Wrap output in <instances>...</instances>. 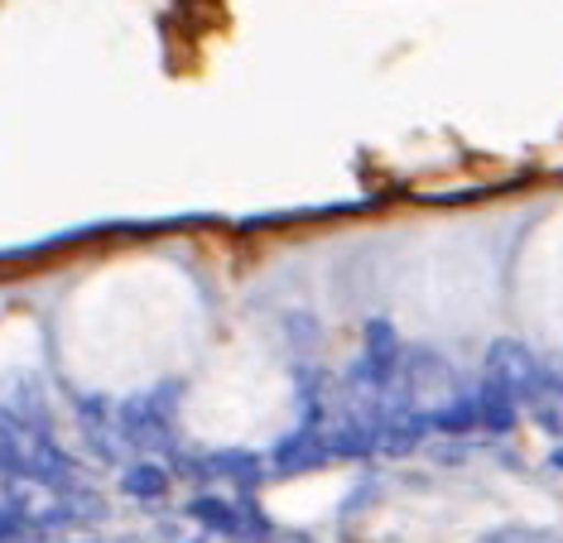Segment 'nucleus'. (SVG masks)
<instances>
[{
    "label": "nucleus",
    "mask_w": 563,
    "mask_h": 543,
    "mask_svg": "<svg viewBox=\"0 0 563 543\" xmlns=\"http://www.w3.org/2000/svg\"><path fill=\"white\" fill-rule=\"evenodd\" d=\"M400 356H405V346H400V337H395L390 322H371V328H366V346H362V356H356V366H352V385H356V390H371V395L395 390Z\"/></svg>",
    "instance_id": "obj_2"
},
{
    "label": "nucleus",
    "mask_w": 563,
    "mask_h": 543,
    "mask_svg": "<svg viewBox=\"0 0 563 543\" xmlns=\"http://www.w3.org/2000/svg\"><path fill=\"white\" fill-rule=\"evenodd\" d=\"M549 462H554V467L563 472V447H559V452H554V457H549Z\"/></svg>",
    "instance_id": "obj_8"
},
{
    "label": "nucleus",
    "mask_w": 563,
    "mask_h": 543,
    "mask_svg": "<svg viewBox=\"0 0 563 543\" xmlns=\"http://www.w3.org/2000/svg\"><path fill=\"white\" fill-rule=\"evenodd\" d=\"M198 472H208V476H232V481H261V462H255V452H212L208 462H202Z\"/></svg>",
    "instance_id": "obj_5"
},
{
    "label": "nucleus",
    "mask_w": 563,
    "mask_h": 543,
    "mask_svg": "<svg viewBox=\"0 0 563 543\" xmlns=\"http://www.w3.org/2000/svg\"><path fill=\"white\" fill-rule=\"evenodd\" d=\"M540 375H544V361L534 352H525L520 342H496L492 352H486V380L501 385L516 405L520 399L530 405V395L540 390Z\"/></svg>",
    "instance_id": "obj_3"
},
{
    "label": "nucleus",
    "mask_w": 563,
    "mask_h": 543,
    "mask_svg": "<svg viewBox=\"0 0 563 543\" xmlns=\"http://www.w3.org/2000/svg\"><path fill=\"white\" fill-rule=\"evenodd\" d=\"M0 481L73 490L78 472L40 419H24L20 409H0Z\"/></svg>",
    "instance_id": "obj_1"
},
{
    "label": "nucleus",
    "mask_w": 563,
    "mask_h": 543,
    "mask_svg": "<svg viewBox=\"0 0 563 543\" xmlns=\"http://www.w3.org/2000/svg\"><path fill=\"white\" fill-rule=\"evenodd\" d=\"M121 486H125V496H135V500H155V496H164L169 476H164V467H155V462H135V467H125Z\"/></svg>",
    "instance_id": "obj_6"
},
{
    "label": "nucleus",
    "mask_w": 563,
    "mask_h": 543,
    "mask_svg": "<svg viewBox=\"0 0 563 543\" xmlns=\"http://www.w3.org/2000/svg\"><path fill=\"white\" fill-rule=\"evenodd\" d=\"M188 514L208 529V534H251V539H265L271 534V524H265V514L251 506V500L241 496H198Z\"/></svg>",
    "instance_id": "obj_4"
},
{
    "label": "nucleus",
    "mask_w": 563,
    "mask_h": 543,
    "mask_svg": "<svg viewBox=\"0 0 563 543\" xmlns=\"http://www.w3.org/2000/svg\"><path fill=\"white\" fill-rule=\"evenodd\" d=\"M20 534H24V520L0 500V539H20Z\"/></svg>",
    "instance_id": "obj_7"
}]
</instances>
